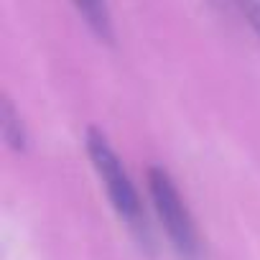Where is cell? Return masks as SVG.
Here are the masks:
<instances>
[{
  "label": "cell",
  "mask_w": 260,
  "mask_h": 260,
  "mask_svg": "<svg viewBox=\"0 0 260 260\" xmlns=\"http://www.w3.org/2000/svg\"><path fill=\"white\" fill-rule=\"evenodd\" d=\"M3 133H6V141L13 146V148H23L26 146V130H23V122L13 107V102H6V112H3Z\"/></svg>",
  "instance_id": "277c9868"
},
{
  "label": "cell",
  "mask_w": 260,
  "mask_h": 260,
  "mask_svg": "<svg viewBox=\"0 0 260 260\" xmlns=\"http://www.w3.org/2000/svg\"><path fill=\"white\" fill-rule=\"evenodd\" d=\"M235 6L240 8V13L245 16L250 28L260 36V0H235Z\"/></svg>",
  "instance_id": "5b68a950"
},
{
  "label": "cell",
  "mask_w": 260,
  "mask_h": 260,
  "mask_svg": "<svg viewBox=\"0 0 260 260\" xmlns=\"http://www.w3.org/2000/svg\"><path fill=\"white\" fill-rule=\"evenodd\" d=\"M74 6L97 39L112 41V18L107 11V0H74Z\"/></svg>",
  "instance_id": "3957f363"
},
{
  "label": "cell",
  "mask_w": 260,
  "mask_h": 260,
  "mask_svg": "<svg viewBox=\"0 0 260 260\" xmlns=\"http://www.w3.org/2000/svg\"><path fill=\"white\" fill-rule=\"evenodd\" d=\"M148 194L153 202V209L181 260H202V240L197 232V224L171 181V176L164 169H151L148 171Z\"/></svg>",
  "instance_id": "7a4b0ae2"
},
{
  "label": "cell",
  "mask_w": 260,
  "mask_h": 260,
  "mask_svg": "<svg viewBox=\"0 0 260 260\" xmlns=\"http://www.w3.org/2000/svg\"><path fill=\"white\" fill-rule=\"evenodd\" d=\"M87 153H89V161L107 191V199L110 204L115 207V212L120 214V219L127 222L130 230H136L141 237H146V219H143V207H141V197L130 181L127 171L122 169V161L117 158V153L112 151V146L107 143V138L100 133V130L89 127L87 130Z\"/></svg>",
  "instance_id": "6da1fadb"
}]
</instances>
